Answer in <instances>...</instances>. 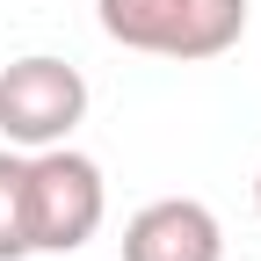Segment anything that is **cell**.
I'll list each match as a JSON object with an SVG mask.
<instances>
[{
    "label": "cell",
    "mask_w": 261,
    "mask_h": 261,
    "mask_svg": "<svg viewBox=\"0 0 261 261\" xmlns=\"http://www.w3.org/2000/svg\"><path fill=\"white\" fill-rule=\"evenodd\" d=\"M123 51L152 58H225L247 37V0H94Z\"/></svg>",
    "instance_id": "2"
},
{
    "label": "cell",
    "mask_w": 261,
    "mask_h": 261,
    "mask_svg": "<svg viewBox=\"0 0 261 261\" xmlns=\"http://www.w3.org/2000/svg\"><path fill=\"white\" fill-rule=\"evenodd\" d=\"M254 203H261V174H254Z\"/></svg>",
    "instance_id": "6"
},
{
    "label": "cell",
    "mask_w": 261,
    "mask_h": 261,
    "mask_svg": "<svg viewBox=\"0 0 261 261\" xmlns=\"http://www.w3.org/2000/svg\"><path fill=\"white\" fill-rule=\"evenodd\" d=\"M80 116H87V80H80V65L44 58V51L0 65V130H8V145H29V152L65 145V130H73Z\"/></svg>",
    "instance_id": "3"
},
{
    "label": "cell",
    "mask_w": 261,
    "mask_h": 261,
    "mask_svg": "<svg viewBox=\"0 0 261 261\" xmlns=\"http://www.w3.org/2000/svg\"><path fill=\"white\" fill-rule=\"evenodd\" d=\"M218 254H225V232L211 203H196V196H160L123 225V261H218Z\"/></svg>",
    "instance_id": "4"
},
{
    "label": "cell",
    "mask_w": 261,
    "mask_h": 261,
    "mask_svg": "<svg viewBox=\"0 0 261 261\" xmlns=\"http://www.w3.org/2000/svg\"><path fill=\"white\" fill-rule=\"evenodd\" d=\"M102 167L73 145H44L22 160V218H29V254H80L102 232Z\"/></svg>",
    "instance_id": "1"
},
{
    "label": "cell",
    "mask_w": 261,
    "mask_h": 261,
    "mask_svg": "<svg viewBox=\"0 0 261 261\" xmlns=\"http://www.w3.org/2000/svg\"><path fill=\"white\" fill-rule=\"evenodd\" d=\"M0 261H29V218H22V160L0 152Z\"/></svg>",
    "instance_id": "5"
}]
</instances>
